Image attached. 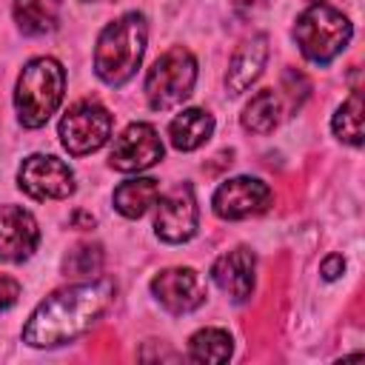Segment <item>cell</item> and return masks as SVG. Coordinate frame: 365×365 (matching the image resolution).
I'll return each mask as SVG.
<instances>
[{
  "mask_svg": "<svg viewBox=\"0 0 365 365\" xmlns=\"http://www.w3.org/2000/svg\"><path fill=\"white\" fill-rule=\"evenodd\" d=\"M114 285L108 279L68 285L46 297L23 328V342L34 348H54L86 334L111 305Z\"/></svg>",
  "mask_w": 365,
  "mask_h": 365,
  "instance_id": "obj_1",
  "label": "cell"
},
{
  "mask_svg": "<svg viewBox=\"0 0 365 365\" xmlns=\"http://www.w3.org/2000/svg\"><path fill=\"white\" fill-rule=\"evenodd\" d=\"M145 17L137 11L123 14L120 20L103 29L94 51V68L103 83L123 86L134 77L145 54Z\"/></svg>",
  "mask_w": 365,
  "mask_h": 365,
  "instance_id": "obj_2",
  "label": "cell"
},
{
  "mask_svg": "<svg viewBox=\"0 0 365 365\" xmlns=\"http://www.w3.org/2000/svg\"><path fill=\"white\" fill-rule=\"evenodd\" d=\"M63 88H66V74L57 60H51V57L31 60L23 68V74L17 80V91H14V106H17L20 123L26 128L46 125V120L54 114V108L63 100Z\"/></svg>",
  "mask_w": 365,
  "mask_h": 365,
  "instance_id": "obj_3",
  "label": "cell"
},
{
  "mask_svg": "<svg viewBox=\"0 0 365 365\" xmlns=\"http://www.w3.org/2000/svg\"><path fill=\"white\" fill-rule=\"evenodd\" d=\"M351 34H354V29H351L348 17L328 3L308 6L294 26V37H297L299 51L311 63H319V66L331 63L348 46Z\"/></svg>",
  "mask_w": 365,
  "mask_h": 365,
  "instance_id": "obj_4",
  "label": "cell"
},
{
  "mask_svg": "<svg viewBox=\"0 0 365 365\" xmlns=\"http://www.w3.org/2000/svg\"><path fill=\"white\" fill-rule=\"evenodd\" d=\"M194 80H197V63H194L191 51L182 46L168 48L148 68V77H145L148 106L154 111H165V108L180 106L191 94Z\"/></svg>",
  "mask_w": 365,
  "mask_h": 365,
  "instance_id": "obj_5",
  "label": "cell"
},
{
  "mask_svg": "<svg viewBox=\"0 0 365 365\" xmlns=\"http://www.w3.org/2000/svg\"><path fill=\"white\" fill-rule=\"evenodd\" d=\"M108 134H111V114L94 100L74 103L60 120V140L68 148V154H77V157L106 145Z\"/></svg>",
  "mask_w": 365,
  "mask_h": 365,
  "instance_id": "obj_6",
  "label": "cell"
},
{
  "mask_svg": "<svg viewBox=\"0 0 365 365\" xmlns=\"http://www.w3.org/2000/svg\"><path fill=\"white\" fill-rule=\"evenodd\" d=\"M20 188L34 200H63L74 191L71 168L51 154H31L17 171Z\"/></svg>",
  "mask_w": 365,
  "mask_h": 365,
  "instance_id": "obj_7",
  "label": "cell"
},
{
  "mask_svg": "<svg viewBox=\"0 0 365 365\" xmlns=\"http://www.w3.org/2000/svg\"><path fill=\"white\" fill-rule=\"evenodd\" d=\"M157 217H154V228L157 237L165 242H185L194 237L197 231V200H194V188L188 182L171 188L165 197H157Z\"/></svg>",
  "mask_w": 365,
  "mask_h": 365,
  "instance_id": "obj_8",
  "label": "cell"
},
{
  "mask_svg": "<svg viewBox=\"0 0 365 365\" xmlns=\"http://www.w3.org/2000/svg\"><path fill=\"white\" fill-rule=\"evenodd\" d=\"M111 165L117 171H143L154 163L163 160V143H160V134L154 131V125L148 123H131L117 140H114V148L108 154Z\"/></svg>",
  "mask_w": 365,
  "mask_h": 365,
  "instance_id": "obj_9",
  "label": "cell"
},
{
  "mask_svg": "<svg viewBox=\"0 0 365 365\" xmlns=\"http://www.w3.org/2000/svg\"><path fill=\"white\" fill-rule=\"evenodd\" d=\"M271 202V188L254 177H234L214 194V211L222 220H245L262 214Z\"/></svg>",
  "mask_w": 365,
  "mask_h": 365,
  "instance_id": "obj_10",
  "label": "cell"
},
{
  "mask_svg": "<svg viewBox=\"0 0 365 365\" xmlns=\"http://www.w3.org/2000/svg\"><path fill=\"white\" fill-rule=\"evenodd\" d=\"M151 294L171 314H188L205 302V282L194 268H165L151 279Z\"/></svg>",
  "mask_w": 365,
  "mask_h": 365,
  "instance_id": "obj_11",
  "label": "cell"
},
{
  "mask_svg": "<svg viewBox=\"0 0 365 365\" xmlns=\"http://www.w3.org/2000/svg\"><path fill=\"white\" fill-rule=\"evenodd\" d=\"M37 240H40V231L29 211H23L20 205L0 208V259L20 262L31 257V251L37 248Z\"/></svg>",
  "mask_w": 365,
  "mask_h": 365,
  "instance_id": "obj_12",
  "label": "cell"
},
{
  "mask_svg": "<svg viewBox=\"0 0 365 365\" xmlns=\"http://www.w3.org/2000/svg\"><path fill=\"white\" fill-rule=\"evenodd\" d=\"M211 277L234 302H245L254 291V254L248 248H234L222 254L214 262Z\"/></svg>",
  "mask_w": 365,
  "mask_h": 365,
  "instance_id": "obj_13",
  "label": "cell"
},
{
  "mask_svg": "<svg viewBox=\"0 0 365 365\" xmlns=\"http://www.w3.org/2000/svg\"><path fill=\"white\" fill-rule=\"evenodd\" d=\"M268 60V37L265 34H254L251 40H245L231 63H228V74H225V86L231 94H242L259 74H262V66Z\"/></svg>",
  "mask_w": 365,
  "mask_h": 365,
  "instance_id": "obj_14",
  "label": "cell"
},
{
  "mask_svg": "<svg viewBox=\"0 0 365 365\" xmlns=\"http://www.w3.org/2000/svg\"><path fill=\"white\" fill-rule=\"evenodd\" d=\"M214 131V117L202 108H185L182 114H177L168 125L171 134V145L180 151H194L200 148Z\"/></svg>",
  "mask_w": 365,
  "mask_h": 365,
  "instance_id": "obj_15",
  "label": "cell"
},
{
  "mask_svg": "<svg viewBox=\"0 0 365 365\" xmlns=\"http://www.w3.org/2000/svg\"><path fill=\"white\" fill-rule=\"evenodd\" d=\"M160 197V182L151 177H137V180H125L123 185L114 188V208L123 217H140L148 211V205H154Z\"/></svg>",
  "mask_w": 365,
  "mask_h": 365,
  "instance_id": "obj_16",
  "label": "cell"
},
{
  "mask_svg": "<svg viewBox=\"0 0 365 365\" xmlns=\"http://www.w3.org/2000/svg\"><path fill=\"white\" fill-rule=\"evenodd\" d=\"M14 20L23 34L54 31L60 20V0H14Z\"/></svg>",
  "mask_w": 365,
  "mask_h": 365,
  "instance_id": "obj_17",
  "label": "cell"
},
{
  "mask_svg": "<svg viewBox=\"0 0 365 365\" xmlns=\"http://www.w3.org/2000/svg\"><path fill=\"white\" fill-rule=\"evenodd\" d=\"M279 123V97L271 88L257 91L242 108V125L254 134H268Z\"/></svg>",
  "mask_w": 365,
  "mask_h": 365,
  "instance_id": "obj_18",
  "label": "cell"
},
{
  "mask_svg": "<svg viewBox=\"0 0 365 365\" xmlns=\"http://www.w3.org/2000/svg\"><path fill=\"white\" fill-rule=\"evenodd\" d=\"M188 356L194 362H225L231 356V336L220 328H202L191 336Z\"/></svg>",
  "mask_w": 365,
  "mask_h": 365,
  "instance_id": "obj_19",
  "label": "cell"
},
{
  "mask_svg": "<svg viewBox=\"0 0 365 365\" xmlns=\"http://www.w3.org/2000/svg\"><path fill=\"white\" fill-rule=\"evenodd\" d=\"M334 134L342 143H351V145H359L362 143V97H359L356 88L336 108V114H334Z\"/></svg>",
  "mask_w": 365,
  "mask_h": 365,
  "instance_id": "obj_20",
  "label": "cell"
},
{
  "mask_svg": "<svg viewBox=\"0 0 365 365\" xmlns=\"http://www.w3.org/2000/svg\"><path fill=\"white\" fill-rule=\"evenodd\" d=\"M103 268V248L100 245H77L63 259V271L68 277H94Z\"/></svg>",
  "mask_w": 365,
  "mask_h": 365,
  "instance_id": "obj_21",
  "label": "cell"
},
{
  "mask_svg": "<svg viewBox=\"0 0 365 365\" xmlns=\"http://www.w3.org/2000/svg\"><path fill=\"white\" fill-rule=\"evenodd\" d=\"M285 88H288V100H291V108H299L302 106V100L308 97V80H305V74H299L297 68H288L285 71Z\"/></svg>",
  "mask_w": 365,
  "mask_h": 365,
  "instance_id": "obj_22",
  "label": "cell"
},
{
  "mask_svg": "<svg viewBox=\"0 0 365 365\" xmlns=\"http://www.w3.org/2000/svg\"><path fill=\"white\" fill-rule=\"evenodd\" d=\"M20 297V285L11 277H0V311H6L9 305H14V299Z\"/></svg>",
  "mask_w": 365,
  "mask_h": 365,
  "instance_id": "obj_23",
  "label": "cell"
},
{
  "mask_svg": "<svg viewBox=\"0 0 365 365\" xmlns=\"http://www.w3.org/2000/svg\"><path fill=\"white\" fill-rule=\"evenodd\" d=\"M342 271H345V259H342L339 254H331V257L322 262V277H325V279H336Z\"/></svg>",
  "mask_w": 365,
  "mask_h": 365,
  "instance_id": "obj_24",
  "label": "cell"
},
{
  "mask_svg": "<svg viewBox=\"0 0 365 365\" xmlns=\"http://www.w3.org/2000/svg\"><path fill=\"white\" fill-rule=\"evenodd\" d=\"M71 222H74L77 228H91V225H94V217L86 214V211H74V214H71Z\"/></svg>",
  "mask_w": 365,
  "mask_h": 365,
  "instance_id": "obj_25",
  "label": "cell"
},
{
  "mask_svg": "<svg viewBox=\"0 0 365 365\" xmlns=\"http://www.w3.org/2000/svg\"><path fill=\"white\" fill-rule=\"evenodd\" d=\"M237 6H242V9H254V6H262V3H268V0H234Z\"/></svg>",
  "mask_w": 365,
  "mask_h": 365,
  "instance_id": "obj_26",
  "label": "cell"
}]
</instances>
